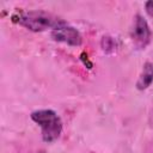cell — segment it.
Masks as SVG:
<instances>
[{"label": "cell", "instance_id": "obj_1", "mask_svg": "<svg viewBox=\"0 0 153 153\" xmlns=\"http://www.w3.org/2000/svg\"><path fill=\"white\" fill-rule=\"evenodd\" d=\"M12 22L24 26L32 32H43L47 30L54 31L67 24L57 16L44 11H27L16 13L12 16Z\"/></svg>", "mask_w": 153, "mask_h": 153}, {"label": "cell", "instance_id": "obj_2", "mask_svg": "<svg viewBox=\"0 0 153 153\" xmlns=\"http://www.w3.org/2000/svg\"><path fill=\"white\" fill-rule=\"evenodd\" d=\"M31 120L39 126L42 140L47 143L55 142L62 133V121L51 109L35 110L30 115Z\"/></svg>", "mask_w": 153, "mask_h": 153}, {"label": "cell", "instance_id": "obj_3", "mask_svg": "<svg viewBox=\"0 0 153 153\" xmlns=\"http://www.w3.org/2000/svg\"><path fill=\"white\" fill-rule=\"evenodd\" d=\"M130 36H131V41H133L134 47L139 50L145 49L151 43L152 31L149 29L147 20L141 14H136L134 17V24H133Z\"/></svg>", "mask_w": 153, "mask_h": 153}, {"label": "cell", "instance_id": "obj_4", "mask_svg": "<svg viewBox=\"0 0 153 153\" xmlns=\"http://www.w3.org/2000/svg\"><path fill=\"white\" fill-rule=\"evenodd\" d=\"M50 36L55 42H61L71 47H79L82 43V37L80 32L68 24L51 31Z\"/></svg>", "mask_w": 153, "mask_h": 153}, {"label": "cell", "instance_id": "obj_5", "mask_svg": "<svg viewBox=\"0 0 153 153\" xmlns=\"http://www.w3.org/2000/svg\"><path fill=\"white\" fill-rule=\"evenodd\" d=\"M153 82V63L147 61L142 66L141 74L136 81V88L140 91H143L151 86Z\"/></svg>", "mask_w": 153, "mask_h": 153}, {"label": "cell", "instance_id": "obj_6", "mask_svg": "<svg viewBox=\"0 0 153 153\" xmlns=\"http://www.w3.org/2000/svg\"><path fill=\"white\" fill-rule=\"evenodd\" d=\"M102 48L105 53H110V51H114L115 48H116V43H115V39L109 37V36H104L102 38Z\"/></svg>", "mask_w": 153, "mask_h": 153}, {"label": "cell", "instance_id": "obj_7", "mask_svg": "<svg viewBox=\"0 0 153 153\" xmlns=\"http://www.w3.org/2000/svg\"><path fill=\"white\" fill-rule=\"evenodd\" d=\"M145 8H146V12L148 13V16L153 17V1H147L145 4Z\"/></svg>", "mask_w": 153, "mask_h": 153}]
</instances>
